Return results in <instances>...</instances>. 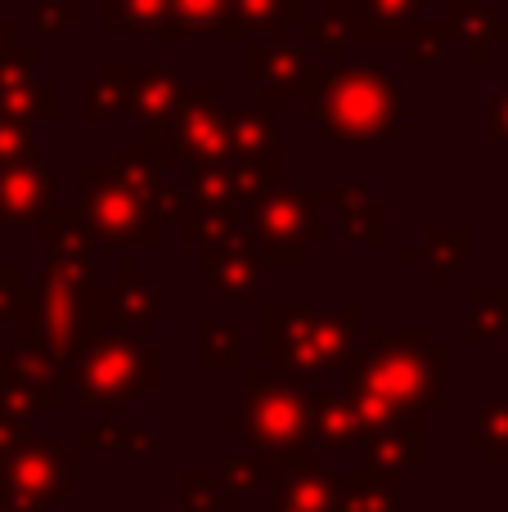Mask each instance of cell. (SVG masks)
I'll return each instance as SVG.
<instances>
[{
  "mask_svg": "<svg viewBox=\"0 0 508 512\" xmlns=\"http://www.w3.org/2000/svg\"><path fill=\"white\" fill-rule=\"evenodd\" d=\"M347 396L369 436L428 427V414L446 409V351L423 328H369L351 360Z\"/></svg>",
  "mask_w": 508,
  "mask_h": 512,
  "instance_id": "6da1fadb",
  "label": "cell"
},
{
  "mask_svg": "<svg viewBox=\"0 0 508 512\" xmlns=\"http://www.w3.org/2000/svg\"><path fill=\"white\" fill-rule=\"evenodd\" d=\"M311 117L338 144H405L410 140V95L378 63H315Z\"/></svg>",
  "mask_w": 508,
  "mask_h": 512,
  "instance_id": "7a4b0ae2",
  "label": "cell"
},
{
  "mask_svg": "<svg viewBox=\"0 0 508 512\" xmlns=\"http://www.w3.org/2000/svg\"><path fill=\"white\" fill-rule=\"evenodd\" d=\"M365 310H297L266 306V369L315 387L324 373L347 369L365 342Z\"/></svg>",
  "mask_w": 508,
  "mask_h": 512,
  "instance_id": "3957f363",
  "label": "cell"
},
{
  "mask_svg": "<svg viewBox=\"0 0 508 512\" xmlns=\"http://www.w3.org/2000/svg\"><path fill=\"white\" fill-rule=\"evenodd\" d=\"M221 423L243 436L248 454H293L311 445V396L302 382L261 364L243 378V409H230Z\"/></svg>",
  "mask_w": 508,
  "mask_h": 512,
  "instance_id": "277c9868",
  "label": "cell"
},
{
  "mask_svg": "<svg viewBox=\"0 0 508 512\" xmlns=\"http://www.w3.org/2000/svg\"><path fill=\"white\" fill-rule=\"evenodd\" d=\"M162 387V351L144 346L135 328L99 333L77 364V405L81 409H126L140 391Z\"/></svg>",
  "mask_w": 508,
  "mask_h": 512,
  "instance_id": "5b68a950",
  "label": "cell"
},
{
  "mask_svg": "<svg viewBox=\"0 0 508 512\" xmlns=\"http://www.w3.org/2000/svg\"><path fill=\"white\" fill-rule=\"evenodd\" d=\"M162 167H230L234 162V131L225 113V90L216 81H185L176 99L167 131L158 144Z\"/></svg>",
  "mask_w": 508,
  "mask_h": 512,
  "instance_id": "8992f818",
  "label": "cell"
},
{
  "mask_svg": "<svg viewBox=\"0 0 508 512\" xmlns=\"http://www.w3.org/2000/svg\"><path fill=\"white\" fill-rule=\"evenodd\" d=\"M77 185H81V207H86L99 239L117 243V248H158L162 243L167 225L153 212L149 194H140L117 167L86 162L77 171Z\"/></svg>",
  "mask_w": 508,
  "mask_h": 512,
  "instance_id": "52a82bcc",
  "label": "cell"
},
{
  "mask_svg": "<svg viewBox=\"0 0 508 512\" xmlns=\"http://www.w3.org/2000/svg\"><path fill=\"white\" fill-rule=\"evenodd\" d=\"M324 203H338V189H279L248 207V230L257 234L266 265H302L306 252L324 243Z\"/></svg>",
  "mask_w": 508,
  "mask_h": 512,
  "instance_id": "ba28073f",
  "label": "cell"
},
{
  "mask_svg": "<svg viewBox=\"0 0 508 512\" xmlns=\"http://www.w3.org/2000/svg\"><path fill=\"white\" fill-rule=\"evenodd\" d=\"M77 468V450L59 445L54 436H32L23 427L14 450L0 459V481L23 512H50L68 490L81 486Z\"/></svg>",
  "mask_w": 508,
  "mask_h": 512,
  "instance_id": "9c48e42d",
  "label": "cell"
},
{
  "mask_svg": "<svg viewBox=\"0 0 508 512\" xmlns=\"http://www.w3.org/2000/svg\"><path fill=\"white\" fill-rule=\"evenodd\" d=\"M261 490H270V512H338L342 499V481L315 445L261 459Z\"/></svg>",
  "mask_w": 508,
  "mask_h": 512,
  "instance_id": "30bf717a",
  "label": "cell"
},
{
  "mask_svg": "<svg viewBox=\"0 0 508 512\" xmlns=\"http://www.w3.org/2000/svg\"><path fill=\"white\" fill-rule=\"evenodd\" d=\"M243 77L284 104H306L315 86V63L306 59V45L288 41L284 32L248 36L243 41Z\"/></svg>",
  "mask_w": 508,
  "mask_h": 512,
  "instance_id": "8fae6325",
  "label": "cell"
},
{
  "mask_svg": "<svg viewBox=\"0 0 508 512\" xmlns=\"http://www.w3.org/2000/svg\"><path fill=\"white\" fill-rule=\"evenodd\" d=\"M203 252V270L212 279V288L221 292L234 306H261V270H266V256H261L257 234L243 225L230 239L207 243Z\"/></svg>",
  "mask_w": 508,
  "mask_h": 512,
  "instance_id": "7c38bea8",
  "label": "cell"
},
{
  "mask_svg": "<svg viewBox=\"0 0 508 512\" xmlns=\"http://www.w3.org/2000/svg\"><path fill=\"white\" fill-rule=\"evenodd\" d=\"M180 68L176 63H140V77L131 86V108L126 113L135 117L144 135V149L158 158V144H162V131H167L171 113H176V99H180ZM162 162V158H158Z\"/></svg>",
  "mask_w": 508,
  "mask_h": 512,
  "instance_id": "4fadbf2b",
  "label": "cell"
},
{
  "mask_svg": "<svg viewBox=\"0 0 508 512\" xmlns=\"http://www.w3.org/2000/svg\"><path fill=\"white\" fill-rule=\"evenodd\" d=\"M54 189H59V176L41 158L18 162V167H0V221L36 225L54 207Z\"/></svg>",
  "mask_w": 508,
  "mask_h": 512,
  "instance_id": "5bb4252c",
  "label": "cell"
},
{
  "mask_svg": "<svg viewBox=\"0 0 508 512\" xmlns=\"http://www.w3.org/2000/svg\"><path fill=\"white\" fill-rule=\"evenodd\" d=\"M351 27V41H405L423 23L428 0H333Z\"/></svg>",
  "mask_w": 508,
  "mask_h": 512,
  "instance_id": "9a60e30c",
  "label": "cell"
},
{
  "mask_svg": "<svg viewBox=\"0 0 508 512\" xmlns=\"http://www.w3.org/2000/svg\"><path fill=\"white\" fill-rule=\"evenodd\" d=\"M311 445L324 454H356L369 445V432L360 427L351 396L315 391L311 396Z\"/></svg>",
  "mask_w": 508,
  "mask_h": 512,
  "instance_id": "2e32d148",
  "label": "cell"
},
{
  "mask_svg": "<svg viewBox=\"0 0 508 512\" xmlns=\"http://www.w3.org/2000/svg\"><path fill=\"white\" fill-rule=\"evenodd\" d=\"M279 108H284V99L275 95H266V104L230 108L234 162H284V153H279Z\"/></svg>",
  "mask_w": 508,
  "mask_h": 512,
  "instance_id": "e0dca14e",
  "label": "cell"
},
{
  "mask_svg": "<svg viewBox=\"0 0 508 512\" xmlns=\"http://www.w3.org/2000/svg\"><path fill=\"white\" fill-rule=\"evenodd\" d=\"M36 230H41V248L50 261H90L95 256V225H90L86 207H63L54 203L50 212L36 221Z\"/></svg>",
  "mask_w": 508,
  "mask_h": 512,
  "instance_id": "ac0fdd59",
  "label": "cell"
},
{
  "mask_svg": "<svg viewBox=\"0 0 508 512\" xmlns=\"http://www.w3.org/2000/svg\"><path fill=\"white\" fill-rule=\"evenodd\" d=\"M428 463V427H401V432L369 436L365 445V468L387 472V477L405 481Z\"/></svg>",
  "mask_w": 508,
  "mask_h": 512,
  "instance_id": "d6986e66",
  "label": "cell"
},
{
  "mask_svg": "<svg viewBox=\"0 0 508 512\" xmlns=\"http://www.w3.org/2000/svg\"><path fill=\"white\" fill-rule=\"evenodd\" d=\"M140 77V63H104L99 77L86 86L81 95V122L90 126H104L113 117H122L131 108V86Z\"/></svg>",
  "mask_w": 508,
  "mask_h": 512,
  "instance_id": "ffe728a7",
  "label": "cell"
},
{
  "mask_svg": "<svg viewBox=\"0 0 508 512\" xmlns=\"http://www.w3.org/2000/svg\"><path fill=\"white\" fill-rule=\"evenodd\" d=\"M468 248H473L468 230H459V225H441V230L428 234V243H414L410 248V265L428 274L432 288H446V283L468 265Z\"/></svg>",
  "mask_w": 508,
  "mask_h": 512,
  "instance_id": "44dd1931",
  "label": "cell"
},
{
  "mask_svg": "<svg viewBox=\"0 0 508 512\" xmlns=\"http://www.w3.org/2000/svg\"><path fill=\"white\" fill-rule=\"evenodd\" d=\"M171 18H176L180 36H198V41H248L243 27L234 23L230 0H171Z\"/></svg>",
  "mask_w": 508,
  "mask_h": 512,
  "instance_id": "7402d4cb",
  "label": "cell"
},
{
  "mask_svg": "<svg viewBox=\"0 0 508 512\" xmlns=\"http://www.w3.org/2000/svg\"><path fill=\"white\" fill-rule=\"evenodd\" d=\"M401 490H405V481L387 477V472H374V468L351 472V477H342L338 512H405Z\"/></svg>",
  "mask_w": 508,
  "mask_h": 512,
  "instance_id": "603a6c76",
  "label": "cell"
},
{
  "mask_svg": "<svg viewBox=\"0 0 508 512\" xmlns=\"http://www.w3.org/2000/svg\"><path fill=\"white\" fill-rule=\"evenodd\" d=\"M446 23H450V32H455V41H464L477 63H482L500 41H508V23L491 18L486 5H477V0H450Z\"/></svg>",
  "mask_w": 508,
  "mask_h": 512,
  "instance_id": "cb8c5ba5",
  "label": "cell"
},
{
  "mask_svg": "<svg viewBox=\"0 0 508 512\" xmlns=\"http://www.w3.org/2000/svg\"><path fill=\"white\" fill-rule=\"evenodd\" d=\"M104 23H117L135 36H162L176 41V18H171V0H104L99 5Z\"/></svg>",
  "mask_w": 508,
  "mask_h": 512,
  "instance_id": "d4e9b609",
  "label": "cell"
},
{
  "mask_svg": "<svg viewBox=\"0 0 508 512\" xmlns=\"http://www.w3.org/2000/svg\"><path fill=\"white\" fill-rule=\"evenodd\" d=\"M504 328H508V288H473L468 297V342L477 351H491L495 342H504Z\"/></svg>",
  "mask_w": 508,
  "mask_h": 512,
  "instance_id": "484cf974",
  "label": "cell"
},
{
  "mask_svg": "<svg viewBox=\"0 0 508 512\" xmlns=\"http://www.w3.org/2000/svg\"><path fill=\"white\" fill-rule=\"evenodd\" d=\"M185 504L189 508H212V512H239L248 504V490L230 481V472H207L194 468L185 477Z\"/></svg>",
  "mask_w": 508,
  "mask_h": 512,
  "instance_id": "4316f807",
  "label": "cell"
},
{
  "mask_svg": "<svg viewBox=\"0 0 508 512\" xmlns=\"http://www.w3.org/2000/svg\"><path fill=\"white\" fill-rule=\"evenodd\" d=\"M243 36H275L284 23H302L306 0H230Z\"/></svg>",
  "mask_w": 508,
  "mask_h": 512,
  "instance_id": "83f0119b",
  "label": "cell"
},
{
  "mask_svg": "<svg viewBox=\"0 0 508 512\" xmlns=\"http://www.w3.org/2000/svg\"><path fill=\"white\" fill-rule=\"evenodd\" d=\"M50 409H59V391L32 387V382H23V378H0V418H5V423L27 427L41 414H50Z\"/></svg>",
  "mask_w": 508,
  "mask_h": 512,
  "instance_id": "f1b7e54d",
  "label": "cell"
},
{
  "mask_svg": "<svg viewBox=\"0 0 508 512\" xmlns=\"http://www.w3.org/2000/svg\"><path fill=\"white\" fill-rule=\"evenodd\" d=\"M468 445H473L491 468L508 472V391L504 396H495V400H486V409L477 414V423H473Z\"/></svg>",
  "mask_w": 508,
  "mask_h": 512,
  "instance_id": "f546056e",
  "label": "cell"
},
{
  "mask_svg": "<svg viewBox=\"0 0 508 512\" xmlns=\"http://www.w3.org/2000/svg\"><path fill=\"white\" fill-rule=\"evenodd\" d=\"M0 113L23 117V122H59L63 95L54 81H27V86L0 90Z\"/></svg>",
  "mask_w": 508,
  "mask_h": 512,
  "instance_id": "4dcf8cb0",
  "label": "cell"
},
{
  "mask_svg": "<svg viewBox=\"0 0 508 512\" xmlns=\"http://www.w3.org/2000/svg\"><path fill=\"white\" fill-rule=\"evenodd\" d=\"M189 198L203 207H216V212H234L248 221V207L239 198V185H234L230 167H189Z\"/></svg>",
  "mask_w": 508,
  "mask_h": 512,
  "instance_id": "1f68e13d",
  "label": "cell"
},
{
  "mask_svg": "<svg viewBox=\"0 0 508 512\" xmlns=\"http://www.w3.org/2000/svg\"><path fill=\"white\" fill-rule=\"evenodd\" d=\"M9 378H23L32 387L63 391V364L45 342H18L9 351Z\"/></svg>",
  "mask_w": 508,
  "mask_h": 512,
  "instance_id": "d6a6232c",
  "label": "cell"
},
{
  "mask_svg": "<svg viewBox=\"0 0 508 512\" xmlns=\"http://www.w3.org/2000/svg\"><path fill=\"white\" fill-rule=\"evenodd\" d=\"M338 207H347V234H351V243H365V248H378V243H387V212L378 203H369L360 189H338Z\"/></svg>",
  "mask_w": 508,
  "mask_h": 512,
  "instance_id": "836d02e7",
  "label": "cell"
},
{
  "mask_svg": "<svg viewBox=\"0 0 508 512\" xmlns=\"http://www.w3.org/2000/svg\"><path fill=\"white\" fill-rule=\"evenodd\" d=\"M306 41L320 45L324 63L338 68V63L347 59V41H351V27H347V18H342V9L329 5L324 9V18H311V23H306Z\"/></svg>",
  "mask_w": 508,
  "mask_h": 512,
  "instance_id": "e575fe53",
  "label": "cell"
},
{
  "mask_svg": "<svg viewBox=\"0 0 508 512\" xmlns=\"http://www.w3.org/2000/svg\"><path fill=\"white\" fill-rule=\"evenodd\" d=\"M36 153H41V135H36V122H23V117L0 113V167L36 162Z\"/></svg>",
  "mask_w": 508,
  "mask_h": 512,
  "instance_id": "d590c367",
  "label": "cell"
},
{
  "mask_svg": "<svg viewBox=\"0 0 508 512\" xmlns=\"http://www.w3.org/2000/svg\"><path fill=\"white\" fill-rule=\"evenodd\" d=\"M117 171H122V176L149 198L167 185V180H162V162L153 158L144 144H122V153H117Z\"/></svg>",
  "mask_w": 508,
  "mask_h": 512,
  "instance_id": "8d00e7d4",
  "label": "cell"
},
{
  "mask_svg": "<svg viewBox=\"0 0 508 512\" xmlns=\"http://www.w3.org/2000/svg\"><path fill=\"white\" fill-rule=\"evenodd\" d=\"M450 45H455L450 23H432V18H423V23L405 36V54H410L414 63H441L450 54Z\"/></svg>",
  "mask_w": 508,
  "mask_h": 512,
  "instance_id": "74e56055",
  "label": "cell"
},
{
  "mask_svg": "<svg viewBox=\"0 0 508 512\" xmlns=\"http://www.w3.org/2000/svg\"><path fill=\"white\" fill-rule=\"evenodd\" d=\"M203 364L207 369H239L243 364V333L239 328H207L203 333Z\"/></svg>",
  "mask_w": 508,
  "mask_h": 512,
  "instance_id": "f35d334b",
  "label": "cell"
},
{
  "mask_svg": "<svg viewBox=\"0 0 508 512\" xmlns=\"http://www.w3.org/2000/svg\"><path fill=\"white\" fill-rule=\"evenodd\" d=\"M36 63H41V45L36 41H18L9 54H0V90L36 81Z\"/></svg>",
  "mask_w": 508,
  "mask_h": 512,
  "instance_id": "ab89813d",
  "label": "cell"
},
{
  "mask_svg": "<svg viewBox=\"0 0 508 512\" xmlns=\"http://www.w3.org/2000/svg\"><path fill=\"white\" fill-rule=\"evenodd\" d=\"M99 423L86 427L77 441V450H117V445H126V432H122V409H99Z\"/></svg>",
  "mask_w": 508,
  "mask_h": 512,
  "instance_id": "60d3db41",
  "label": "cell"
},
{
  "mask_svg": "<svg viewBox=\"0 0 508 512\" xmlns=\"http://www.w3.org/2000/svg\"><path fill=\"white\" fill-rule=\"evenodd\" d=\"M27 283L14 265H0V324H18V310H23Z\"/></svg>",
  "mask_w": 508,
  "mask_h": 512,
  "instance_id": "b9f144b4",
  "label": "cell"
},
{
  "mask_svg": "<svg viewBox=\"0 0 508 512\" xmlns=\"http://www.w3.org/2000/svg\"><path fill=\"white\" fill-rule=\"evenodd\" d=\"M68 23H77V0H50V5L36 9V32H41V41H54Z\"/></svg>",
  "mask_w": 508,
  "mask_h": 512,
  "instance_id": "7bdbcfd3",
  "label": "cell"
},
{
  "mask_svg": "<svg viewBox=\"0 0 508 512\" xmlns=\"http://www.w3.org/2000/svg\"><path fill=\"white\" fill-rule=\"evenodd\" d=\"M491 140L508 144V86H500L491 95Z\"/></svg>",
  "mask_w": 508,
  "mask_h": 512,
  "instance_id": "ee69618b",
  "label": "cell"
},
{
  "mask_svg": "<svg viewBox=\"0 0 508 512\" xmlns=\"http://www.w3.org/2000/svg\"><path fill=\"white\" fill-rule=\"evenodd\" d=\"M126 450H135V454H158L162 450V441H158V432H149V427H131V432H126Z\"/></svg>",
  "mask_w": 508,
  "mask_h": 512,
  "instance_id": "f6af8a7d",
  "label": "cell"
},
{
  "mask_svg": "<svg viewBox=\"0 0 508 512\" xmlns=\"http://www.w3.org/2000/svg\"><path fill=\"white\" fill-rule=\"evenodd\" d=\"M18 41H23V32H18V23H14V18H0V54H9Z\"/></svg>",
  "mask_w": 508,
  "mask_h": 512,
  "instance_id": "bcb514c9",
  "label": "cell"
},
{
  "mask_svg": "<svg viewBox=\"0 0 508 512\" xmlns=\"http://www.w3.org/2000/svg\"><path fill=\"white\" fill-rule=\"evenodd\" d=\"M18 432H23V427H14V423H5V418H0V459H5V454L14 450Z\"/></svg>",
  "mask_w": 508,
  "mask_h": 512,
  "instance_id": "7dc6e473",
  "label": "cell"
},
{
  "mask_svg": "<svg viewBox=\"0 0 508 512\" xmlns=\"http://www.w3.org/2000/svg\"><path fill=\"white\" fill-rule=\"evenodd\" d=\"M0 378H9V346L0 342Z\"/></svg>",
  "mask_w": 508,
  "mask_h": 512,
  "instance_id": "c3c4849f",
  "label": "cell"
},
{
  "mask_svg": "<svg viewBox=\"0 0 508 512\" xmlns=\"http://www.w3.org/2000/svg\"><path fill=\"white\" fill-rule=\"evenodd\" d=\"M504 346H508V328H504Z\"/></svg>",
  "mask_w": 508,
  "mask_h": 512,
  "instance_id": "681fc988",
  "label": "cell"
}]
</instances>
